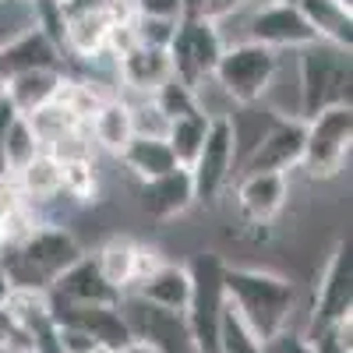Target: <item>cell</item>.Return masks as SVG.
I'll return each instance as SVG.
<instances>
[{
  "instance_id": "6da1fadb",
  "label": "cell",
  "mask_w": 353,
  "mask_h": 353,
  "mask_svg": "<svg viewBox=\"0 0 353 353\" xmlns=\"http://www.w3.org/2000/svg\"><path fill=\"white\" fill-rule=\"evenodd\" d=\"M223 290L230 307L261 343L290 329V318L297 311V286L286 276L269 269H248V265H226Z\"/></svg>"
},
{
  "instance_id": "7a4b0ae2",
  "label": "cell",
  "mask_w": 353,
  "mask_h": 353,
  "mask_svg": "<svg viewBox=\"0 0 353 353\" xmlns=\"http://www.w3.org/2000/svg\"><path fill=\"white\" fill-rule=\"evenodd\" d=\"M85 251L74 241V233L57 226V223H43L32 237L21 241L18 248H4L0 254V269L8 272L11 286L18 290H50L53 279L61 276L71 261H78Z\"/></svg>"
},
{
  "instance_id": "3957f363",
  "label": "cell",
  "mask_w": 353,
  "mask_h": 353,
  "mask_svg": "<svg viewBox=\"0 0 353 353\" xmlns=\"http://www.w3.org/2000/svg\"><path fill=\"white\" fill-rule=\"evenodd\" d=\"M350 81H353V64L350 50L332 46V43H311L301 50V113L297 117H314L329 106H350Z\"/></svg>"
},
{
  "instance_id": "277c9868",
  "label": "cell",
  "mask_w": 353,
  "mask_h": 353,
  "mask_svg": "<svg viewBox=\"0 0 353 353\" xmlns=\"http://www.w3.org/2000/svg\"><path fill=\"white\" fill-rule=\"evenodd\" d=\"M188 272H191V297L184 307V321L191 332V346L194 353H216L219 318L226 304V290H223L226 261L216 251H198L188 261Z\"/></svg>"
},
{
  "instance_id": "5b68a950",
  "label": "cell",
  "mask_w": 353,
  "mask_h": 353,
  "mask_svg": "<svg viewBox=\"0 0 353 353\" xmlns=\"http://www.w3.org/2000/svg\"><path fill=\"white\" fill-rule=\"evenodd\" d=\"M276 71H279V53L269 50V46H261V43L244 39V43L223 46L219 64L212 71V81L237 106H254L272 88Z\"/></svg>"
},
{
  "instance_id": "8992f818",
  "label": "cell",
  "mask_w": 353,
  "mask_h": 353,
  "mask_svg": "<svg viewBox=\"0 0 353 353\" xmlns=\"http://www.w3.org/2000/svg\"><path fill=\"white\" fill-rule=\"evenodd\" d=\"M237 121L230 113H209V128H205V141L194 156L191 170V184H194V201L201 205H216V198L226 191L237 170Z\"/></svg>"
},
{
  "instance_id": "52a82bcc",
  "label": "cell",
  "mask_w": 353,
  "mask_h": 353,
  "mask_svg": "<svg viewBox=\"0 0 353 353\" xmlns=\"http://www.w3.org/2000/svg\"><path fill=\"white\" fill-rule=\"evenodd\" d=\"M223 46L226 43L219 36V21L201 18V14L181 18V21H176V28H173L170 46H166L173 78H181L184 85H191L194 92H198L205 81H212V71L219 64Z\"/></svg>"
},
{
  "instance_id": "ba28073f",
  "label": "cell",
  "mask_w": 353,
  "mask_h": 353,
  "mask_svg": "<svg viewBox=\"0 0 353 353\" xmlns=\"http://www.w3.org/2000/svg\"><path fill=\"white\" fill-rule=\"evenodd\" d=\"M353 145V106H329L304 121V159L301 166L314 181L336 176Z\"/></svg>"
},
{
  "instance_id": "9c48e42d",
  "label": "cell",
  "mask_w": 353,
  "mask_h": 353,
  "mask_svg": "<svg viewBox=\"0 0 353 353\" xmlns=\"http://www.w3.org/2000/svg\"><path fill=\"white\" fill-rule=\"evenodd\" d=\"M350 314H353V254H350V241H339L325 261V269H321L314 304H311V321L304 332L329 329Z\"/></svg>"
},
{
  "instance_id": "30bf717a",
  "label": "cell",
  "mask_w": 353,
  "mask_h": 353,
  "mask_svg": "<svg viewBox=\"0 0 353 353\" xmlns=\"http://www.w3.org/2000/svg\"><path fill=\"white\" fill-rule=\"evenodd\" d=\"M121 314L128 321L131 336L152 343L159 353H194L184 311H166V307H156V304H145L134 293H124Z\"/></svg>"
},
{
  "instance_id": "8fae6325",
  "label": "cell",
  "mask_w": 353,
  "mask_h": 353,
  "mask_svg": "<svg viewBox=\"0 0 353 353\" xmlns=\"http://www.w3.org/2000/svg\"><path fill=\"white\" fill-rule=\"evenodd\" d=\"M248 39L269 46L276 53L279 50H304V46L318 43L314 28L307 25V18L301 14V8L293 0H261L248 21Z\"/></svg>"
},
{
  "instance_id": "7c38bea8",
  "label": "cell",
  "mask_w": 353,
  "mask_h": 353,
  "mask_svg": "<svg viewBox=\"0 0 353 353\" xmlns=\"http://www.w3.org/2000/svg\"><path fill=\"white\" fill-rule=\"evenodd\" d=\"M301 159H304V117L279 113L258 134L254 149L244 163V173H258V170L290 173L301 166Z\"/></svg>"
},
{
  "instance_id": "4fadbf2b",
  "label": "cell",
  "mask_w": 353,
  "mask_h": 353,
  "mask_svg": "<svg viewBox=\"0 0 353 353\" xmlns=\"http://www.w3.org/2000/svg\"><path fill=\"white\" fill-rule=\"evenodd\" d=\"M92 258L99 265L103 279L121 293L134 290L152 269H159V265L166 261L156 248L141 244V241H131V237H110Z\"/></svg>"
},
{
  "instance_id": "5bb4252c",
  "label": "cell",
  "mask_w": 353,
  "mask_h": 353,
  "mask_svg": "<svg viewBox=\"0 0 353 353\" xmlns=\"http://www.w3.org/2000/svg\"><path fill=\"white\" fill-rule=\"evenodd\" d=\"M50 311H53L57 325H68V329H78L85 336H92L106 350H117L121 343L131 339V329H128V321L121 314V304H71V301L50 297Z\"/></svg>"
},
{
  "instance_id": "9a60e30c",
  "label": "cell",
  "mask_w": 353,
  "mask_h": 353,
  "mask_svg": "<svg viewBox=\"0 0 353 353\" xmlns=\"http://www.w3.org/2000/svg\"><path fill=\"white\" fill-rule=\"evenodd\" d=\"M286 198H290L286 173H272V170L244 173L237 184V212L251 226H269L286 209Z\"/></svg>"
},
{
  "instance_id": "2e32d148",
  "label": "cell",
  "mask_w": 353,
  "mask_h": 353,
  "mask_svg": "<svg viewBox=\"0 0 353 353\" xmlns=\"http://www.w3.org/2000/svg\"><path fill=\"white\" fill-rule=\"evenodd\" d=\"M141 212L156 219V223H170L176 216H184L194 205V184H191V170L188 166H173L163 176L141 181Z\"/></svg>"
},
{
  "instance_id": "e0dca14e",
  "label": "cell",
  "mask_w": 353,
  "mask_h": 353,
  "mask_svg": "<svg viewBox=\"0 0 353 353\" xmlns=\"http://www.w3.org/2000/svg\"><path fill=\"white\" fill-rule=\"evenodd\" d=\"M46 293L57 301H71V304H121V297H124L121 290H113L103 279L92 254H81L78 261H71L68 269L53 279V286Z\"/></svg>"
},
{
  "instance_id": "ac0fdd59",
  "label": "cell",
  "mask_w": 353,
  "mask_h": 353,
  "mask_svg": "<svg viewBox=\"0 0 353 353\" xmlns=\"http://www.w3.org/2000/svg\"><path fill=\"white\" fill-rule=\"evenodd\" d=\"M0 68H4L8 78H14L21 71H39V68H61L64 71V50L43 28L28 25L25 32H18L11 43L0 46Z\"/></svg>"
},
{
  "instance_id": "d6986e66",
  "label": "cell",
  "mask_w": 353,
  "mask_h": 353,
  "mask_svg": "<svg viewBox=\"0 0 353 353\" xmlns=\"http://www.w3.org/2000/svg\"><path fill=\"white\" fill-rule=\"evenodd\" d=\"M117 74H121V81H124L128 88H134V92L152 96L166 78H173L170 53L159 50V46L131 43L128 50L117 53Z\"/></svg>"
},
{
  "instance_id": "ffe728a7",
  "label": "cell",
  "mask_w": 353,
  "mask_h": 353,
  "mask_svg": "<svg viewBox=\"0 0 353 353\" xmlns=\"http://www.w3.org/2000/svg\"><path fill=\"white\" fill-rule=\"evenodd\" d=\"M134 297H141L145 304H156L166 311H184L188 297H191V272L188 265H176V261H163L159 269H152L134 290Z\"/></svg>"
},
{
  "instance_id": "44dd1931",
  "label": "cell",
  "mask_w": 353,
  "mask_h": 353,
  "mask_svg": "<svg viewBox=\"0 0 353 353\" xmlns=\"http://www.w3.org/2000/svg\"><path fill=\"white\" fill-rule=\"evenodd\" d=\"M88 138H92L96 149L121 156L128 149V141L134 138V124H131V103L106 96L99 103V110L88 117Z\"/></svg>"
},
{
  "instance_id": "7402d4cb",
  "label": "cell",
  "mask_w": 353,
  "mask_h": 353,
  "mask_svg": "<svg viewBox=\"0 0 353 353\" xmlns=\"http://www.w3.org/2000/svg\"><path fill=\"white\" fill-rule=\"evenodd\" d=\"M293 4L301 8L321 43L343 50L353 46V4H346V0H293Z\"/></svg>"
},
{
  "instance_id": "603a6c76",
  "label": "cell",
  "mask_w": 353,
  "mask_h": 353,
  "mask_svg": "<svg viewBox=\"0 0 353 353\" xmlns=\"http://www.w3.org/2000/svg\"><path fill=\"white\" fill-rule=\"evenodd\" d=\"M64 71L61 68H39V71H21L14 78H8V99L14 103L18 113H32L46 103H53V96L61 92Z\"/></svg>"
},
{
  "instance_id": "cb8c5ba5",
  "label": "cell",
  "mask_w": 353,
  "mask_h": 353,
  "mask_svg": "<svg viewBox=\"0 0 353 353\" xmlns=\"http://www.w3.org/2000/svg\"><path fill=\"white\" fill-rule=\"evenodd\" d=\"M14 188L28 205H46L53 198H64L61 191V163H57L50 152H39L36 159H28L18 173H14Z\"/></svg>"
},
{
  "instance_id": "d4e9b609",
  "label": "cell",
  "mask_w": 353,
  "mask_h": 353,
  "mask_svg": "<svg viewBox=\"0 0 353 353\" xmlns=\"http://www.w3.org/2000/svg\"><path fill=\"white\" fill-rule=\"evenodd\" d=\"M121 159L138 181H152V176H163V173H170L173 166H181L173 159V152H170V145H166V138H145V134H134L131 141H128V149L117 156Z\"/></svg>"
},
{
  "instance_id": "484cf974",
  "label": "cell",
  "mask_w": 353,
  "mask_h": 353,
  "mask_svg": "<svg viewBox=\"0 0 353 353\" xmlns=\"http://www.w3.org/2000/svg\"><path fill=\"white\" fill-rule=\"evenodd\" d=\"M43 152V145L32 131V124H28V117L18 113L14 121L8 124L4 138H0V166H4L8 173H18L28 159H36Z\"/></svg>"
},
{
  "instance_id": "4316f807",
  "label": "cell",
  "mask_w": 353,
  "mask_h": 353,
  "mask_svg": "<svg viewBox=\"0 0 353 353\" xmlns=\"http://www.w3.org/2000/svg\"><path fill=\"white\" fill-rule=\"evenodd\" d=\"M205 128H209V113H205V110H194V113H188V117H176V121H170V128H166V145H170L173 159L181 163V166H191V163H194L201 141H205Z\"/></svg>"
},
{
  "instance_id": "83f0119b",
  "label": "cell",
  "mask_w": 353,
  "mask_h": 353,
  "mask_svg": "<svg viewBox=\"0 0 353 353\" xmlns=\"http://www.w3.org/2000/svg\"><path fill=\"white\" fill-rule=\"evenodd\" d=\"M216 353H265V343L244 325L241 314L230 307V301L223 304L219 336H216Z\"/></svg>"
},
{
  "instance_id": "f1b7e54d",
  "label": "cell",
  "mask_w": 353,
  "mask_h": 353,
  "mask_svg": "<svg viewBox=\"0 0 353 353\" xmlns=\"http://www.w3.org/2000/svg\"><path fill=\"white\" fill-rule=\"evenodd\" d=\"M61 163V191L81 205L96 201L99 191V176H96V163L92 159H57Z\"/></svg>"
},
{
  "instance_id": "f546056e",
  "label": "cell",
  "mask_w": 353,
  "mask_h": 353,
  "mask_svg": "<svg viewBox=\"0 0 353 353\" xmlns=\"http://www.w3.org/2000/svg\"><path fill=\"white\" fill-rule=\"evenodd\" d=\"M152 103H156V110L166 117V121H176V117H188V113L201 110L198 92H194L191 85H184L181 78H166L152 92Z\"/></svg>"
},
{
  "instance_id": "4dcf8cb0",
  "label": "cell",
  "mask_w": 353,
  "mask_h": 353,
  "mask_svg": "<svg viewBox=\"0 0 353 353\" xmlns=\"http://www.w3.org/2000/svg\"><path fill=\"white\" fill-rule=\"evenodd\" d=\"M304 339H307L311 353H353V314L329 329L304 332Z\"/></svg>"
},
{
  "instance_id": "1f68e13d",
  "label": "cell",
  "mask_w": 353,
  "mask_h": 353,
  "mask_svg": "<svg viewBox=\"0 0 353 353\" xmlns=\"http://www.w3.org/2000/svg\"><path fill=\"white\" fill-rule=\"evenodd\" d=\"M173 28H176V21H170V18L131 14V32H134V43H145V46H159V50H166V46H170V39H173Z\"/></svg>"
},
{
  "instance_id": "d6a6232c",
  "label": "cell",
  "mask_w": 353,
  "mask_h": 353,
  "mask_svg": "<svg viewBox=\"0 0 353 353\" xmlns=\"http://www.w3.org/2000/svg\"><path fill=\"white\" fill-rule=\"evenodd\" d=\"M32 8H36V28H43V32L64 50V28H68V21H64V8H61V0H32ZM68 53V50H64Z\"/></svg>"
},
{
  "instance_id": "836d02e7",
  "label": "cell",
  "mask_w": 353,
  "mask_h": 353,
  "mask_svg": "<svg viewBox=\"0 0 353 353\" xmlns=\"http://www.w3.org/2000/svg\"><path fill=\"white\" fill-rule=\"evenodd\" d=\"M131 124H134V134H145V138H166V128H170V121L156 110L152 99L131 106Z\"/></svg>"
},
{
  "instance_id": "e575fe53",
  "label": "cell",
  "mask_w": 353,
  "mask_h": 353,
  "mask_svg": "<svg viewBox=\"0 0 353 353\" xmlns=\"http://www.w3.org/2000/svg\"><path fill=\"white\" fill-rule=\"evenodd\" d=\"M134 14H149V18H170L181 21L184 18V0H131Z\"/></svg>"
},
{
  "instance_id": "d590c367",
  "label": "cell",
  "mask_w": 353,
  "mask_h": 353,
  "mask_svg": "<svg viewBox=\"0 0 353 353\" xmlns=\"http://www.w3.org/2000/svg\"><path fill=\"white\" fill-rule=\"evenodd\" d=\"M265 353H311L304 332H293V329H283L279 336H272L265 343Z\"/></svg>"
},
{
  "instance_id": "8d00e7d4",
  "label": "cell",
  "mask_w": 353,
  "mask_h": 353,
  "mask_svg": "<svg viewBox=\"0 0 353 353\" xmlns=\"http://www.w3.org/2000/svg\"><path fill=\"white\" fill-rule=\"evenodd\" d=\"M248 4H254V0H209L201 18L219 21V18H226V14H233V11H241V8H248Z\"/></svg>"
},
{
  "instance_id": "74e56055",
  "label": "cell",
  "mask_w": 353,
  "mask_h": 353,
  "mask_svg": "<svg viewBox=\"0 0 353 353\" xmlns=\"http://www.w3.org/2000/svg\"><path fill=\"white\" fill-rule=\"evenodd\" d=\"M18 117V110H14V103L8 99V92H0V138H4V131H8V124Z\"/></svg>"
},
{
  "instance_id": "f35d334b",
  "label": "cell",
  "mask_w": 353,
  "mask_h": 353,
  "mask_svg": "<svg viewBox=\"0 0 353 353\" xmlns=\"http://www.w3.org/2000/svg\"><path fill=\"white\" fill-rule=\"evenodd\" d=\"M110 353H159L152 343H145V339H128V343H121V346H117V350H110Z\"/></svg>"
},
{
  "instance_id": "ab89813d",
  "label": "cell",
  "mask_w": 353,
  "mask_h": 353,
  "mask_svg": "<svg viewBox=\"0 0 353 353\" xmlns=\"http://www.w3.org/2000/svg\"><path fill=\"white\" fill-rule=\"evenodd\" d=\"M11 290H14V286H11V279H8V272H4V269H0V307H4V304H8V297H11Z\"/></svg>"
},
{
  "instance_id": "60d3db41",
  "label": "cell",
  "mask_w": 353,
  "mask_h": 353,
  "mask_svg": "<svg viewBox=\"0 0 353 353\" xmlns=\"http://www.w3.org/2000/svg\"><path fill=\"white\" fill-rule=\"evenodd\" d=\"M205 4H209V0H184V18L188 14H205Z\"/></svg>"
},
{
  "instance_id": "b9f144b4",
  "label": "cell",
  "mask_w": 353,
  "mask_h": 353,
  "mask_svg": "<svg viewBox=\"0 0 353 353\" xmlns=\"http://www.w3.org/2000/svg\"><path fill=\"white\" fill-rule=\"evenodd\" d=\"M8 88V74H4V68H0V92Z\"/></svg>"
},
{
  "instance_id": "7bdbcfd3",
  "label": "cell",
  "mask_w": 353,
  "mask_h": 353,
  "mask_svg": "<svg viewBox=\"0 0 353 353\" xmlns=\"http://www.w3.org/2000/svg\"><path fill=\"white\" fill-rule=\"evenodd\" d=\"M0 254H4V226H0Z\"/></svg>"
},
{
  "instance_id": "ee69618b",
  "label": "cell",
  "mask_w": 353,
  "mask_h": 353,
  "mask_svg": "<svg viewBox=\"0 0 353 353\" xmlns=\"http://www.w3.org/2000/svg\"><path fill=\"white\" fill-rule=\"evenodd\" d=\"M25 4H32V0H25Z\"/></svg>"
},
{
  "instance_id": "f6af8a7d",
  "label": "cell",
  "mask_w": 353,
  "mask_h": 353,
  "mask_svg": "<svg viewBox=\"0 0 353 353\" xmlns=\"http://www.w3.org/2000/svg\"><path fill=\"white\" fill-rule=\"evenodd\" d=\"M0 4H4V0H0Z\"/></svg>"
},
{
  "instance_id": "bcb514c9",
  "label": "cell",
  "mask_w": 353,
  "mask_h": 353,
  "mask_svg": "<svg viewBox=\"0 0 353 353\" xmlns=\"http://www.w3.org/2000/svg\"><path fill=\"white\" fill-rule=\"evenodd\" d=\"M0 170H4V166H0Z\"/></svg>"
}]
</instances>
